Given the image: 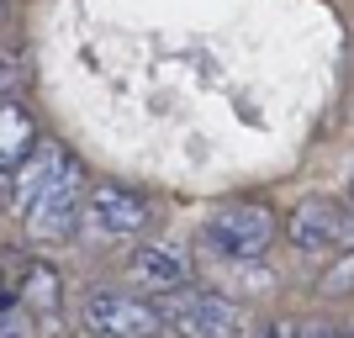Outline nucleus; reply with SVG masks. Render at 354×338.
Wrapping results in <instances>:
<instances>
[{"mask_svg":"<svg viewBox=\"0 0 354 338\" xmlns=\"http://www.w3.org/2000/svg\"><path fill=\"white\" fill-rule=\"evenodd\" d=\"M16 191H21V222H27L32 243H64L74 233V222L85 217V196H90L80 164L59 143H43L21 164Z\"/></svg>","mask_w":354,"mask_h":338,"instance_id":"f257e3e1","label":"nucleus"},{"mask_svg":"<svg viewBox=\"0 0 354 338\" xmlns=\"http://www.w3.org/2000/svg\"><path fill=\"white\" fill-rule=\"evenodd\" d=\"M201 243L227 265H249L275 243V212L265 201H227L201 222Z\"/></svg>","mask_w":354,"mask_h":338,"instance_id":"f03ea898","label":"nucleus"},{"mask_svg":"<svg viewBox=\"0 0 354 338\" xmlns=\"http://www.w3.org/2000/svg\"><path fill=\"white\" fill-rule=\"evenodd\" d=\"M159 317L175 323L180 338H249L243 307L227 301V296H217V291H191V285H185V291L164 296Z\"/></svg>","mask_w":354,"mask_h":338,"instance_id":"7ed1b4c3","label":"nucleus"},{"mask_svg":"<svg viewBox=\"0 0 354 338\" xmlns=\"http://www.w3.org/2000/svg\"><path fill=\"white\" fill-rule=\"evenodd\" d=\"M80 323L95 338H153L164 328V317H159V307H148L143 296L101 285V291H90L80 301Z\"/></svg>","mask_w":354,"mask_h":338,"instance_id":"20e7f679","label":"nucleus"},{"mask_svg":"<svg viewBox=\"0 0 354 338\" xmlns=\"http://www.w3.org/2000/svg\"><path fill=\"white\" fill-rule=\"evenodd\" d=\"M85 227L95 238H133L148 227V201L122 185H95L85 196Z\"/></svg>","mask_w":354,"mask_h":338,"instance_id":"39448f33","label":"nucleus"},{"mask_svg":"<svg viewBox=\"0 0 354 338\" xmlns=\"http://www.w3.org/2000/svg\"><path fill=\"white\" fill-rule=\"evenodd\" d=\"M291 243L296 249H339L349 243V206L333 196H307L291 212Z\"/></svg>","mask_w":354,"mask_h":338,"instance_id":"423d86ee","label":"nucleus"},{"mask_svg":"<svg viewBox=\"0 0 354 338\" xmlns=\"http://www.w3.org/2000/svg\"><path fill=\"white\" fill-rule=\"evenodd\" d=\"M127 275L143 285V291H159V296H175L185 291V280H191V259L169 243H143V249L127 259Z\"/></svg>","mask_w":354,"mask_h":338,"instance_id":"0eeeda50","label":"nucleus"},{"mask_svg":"<svg viewBox=\"0 0 354 338\" xmlns=\"http://www.w3.org/2000/svg\"><path fill=\"white\" fill-rule=\"evenodd\" d=\"M37 122L27 117V106L16 101H0V180H16L21 164L37 153Z\"/></svg>","mask_w":354,"mask_h":338,"instance_id":"6e6552de","label":"nucleus"},{"mask_svg":"<svg viewBox=\"0 0 354 338\" xmlns=\"http://www.w3.org/2000/svg\"><path fill=\"white\" fill-rule=\"evenodd\" d=\"M27 296H32V301L43 296V312H53V307H59V285H53V270H43V265L32 270V280H27Z\"/></svg>","mask_w":354,"mask_h":338,"instance_id":"1a4fd4ad","label":"nucleus"},{"mask_svg":"<svg viewBox=\"0 0 354 338\" xmlns=\"http://www.w3.org/2000/svg\"><path fill=\"white\" fill-rule=\"evenodd\" d=\"M21 85V69H16V53L0 48V101H11V90Z\"/></svg>","mask_w":354,"mask_h":338,"instance_id":"9d476101","label":"nucleus"},{"mask_svg":"<svg viewBox=\"0 0 354 338\" xmlns=\"http://www.w3.org/2000/svg\"><path fill=\"white\" fill-rule=\"evenodd\" d=\"M286 338H354V328H323V323H312V328H296V333Z\"/></svg>","mask_w":354,"mask_h":338,"instance_id":"9b49d317","label":"nucleus"},{"mask_svg":"<svg viewBox=\"0 0 354 338\" xmlns=\"http://www.w3.org/2000/svg\"><path fill=\"white\" fill-rule=\"evenodd\" d=\"M0 338H21V317L16 312H0Z\"/></svg>","mask_w":354,"mask_h":338,"instance_id":"f8f14e48","label":"nucleus"}]
</instances>
